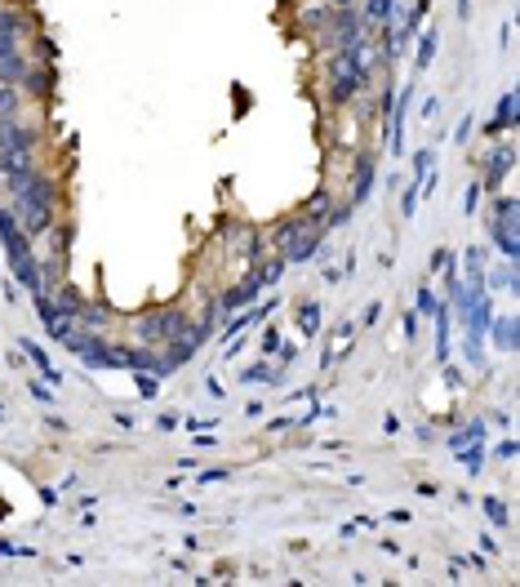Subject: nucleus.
<instances>
[{"instance_id": "1", "label": "nucleus", "mask_w": 520, "mask_h": 587, "mask_svg": "<svg viewBox=\"0 0 520 587\" xmlns=\"http://www.w3.org/2000/svg\"><path fill=\"white\" fill-rule=\"evenodd\" d=\"M9 187H14V218L18 227L36 236V231H45L54 223V182L45 174H14L9 178Z\"/></svg>"}, {"instance_id": "2", "label": "nucleus", "mask_w": 520, "mask_h": 587, "mask_svg": "<svg viewBox=\"0 0 520 587\" xmlns=\"http://www.w3.org/2000/svg\"><path fill=\"white\" fill-rule=\"evenodd\" d=\"M31 156H36V133L5 120L0 125V161H5V174H31Z\"/></svg>"}, {"instance_id": "3", "label": "nucleus", "mask_w": 520, "mask_h": 587, "mask_svg": "<svg viewBox=\"0 0 520 587\" xmlns=\"http://www.w3.org/2000/svg\"><path fill=\"white\" fill-rule=\"evenodd\" d=\"M516 223H520V210H516L512 196H507V201H498V210L489 214V240L498 245L507 259H516V254H520V231H516Z\"/></svg>"}, {"instance_id": "4", "label": "nucleus", "mask_w": 520, "mask_h": 587, "mask_svg": "<svg viewBox=\"0 0 520 587\" xmlns=\"http://www.w3.org/2000/svg\"><path fill=\"white\" fill-rule=\"evenodd\" d=\"M187 316L178 312V307H165V312H147L138 321V338L142 342H174V338H183L187 334Z\"/></svg>"}, {"instance_id": "5", "label": "nucleus", "mask_w": 520, "mask_h": 587, "mask_svg": "<svg viewBox=\"0 0 520 587\" xmlns=\"http://www.w3.org/2000/svg\"><path fill=\"white\" fill-rule=\"evenodd\" d=\"M320 31H325V45H329L334 54H343V49L360 45V14L356 9H329Z\"/></svg>"}, {"instance_id": "6", "label": "nucleus", "mask_w": 520, "mask_h": 587, "mask_svg": "<svg viewBox=\"0 0 520 587\" xmlns=\"http://www.w3.org/2000/svg\"><path fill=\"white\" fill-rule=\"evenodd\" d=\"M63 347H67V352H76V356L89 365V370H107V365H112V347H107L98 334H89V329H84V334H71Z\"/></svg>"}, {"instance_id": "7", "label": "nucleus", "mask_w": 520, "mask_h": 587, "mask_svg": "<svg viewBox=\"0 0 520 587\" xmlns=\"http://www.w3.org/2000/svg\"><path fill=\"white\" fill-rule=\"evenodd\" d=\"M22 36H27V18H22V14H5V9H0V58L18 54Z\"/></svg>"}, {"instance_id": "8", "label": "nucleus", "mask_w": 520, "mask_h": 587, "mask_svg": "<svg viewBox=\"0 0 520 587\" xmlns=\"http://www.w3.org/2000/svg\"><path fill=\"white\" fill-rule=\"evenodd\" d=\"M258 294H262V280H258V276H245L240 285H232V289L218 298V307H223V312H240V307H249Z\"/></svg>"}, {"instance_id": "9", "label": "nucleus", "mask_w": 520, "mask_h": 587, "mask_svg": "<svg viewBox=\"0 0 520 587\" xmlns=\"http://www.w3.org/2000/svg\"><path fill=\"white\" fill-rule=\"evenodd\" d=\"M512 161H516L512 143H498V147H493V156L485 161V187H498V182L512 174Z\"/></svg>"}, {"instance_id": "10", "label": "nucleus", "mask_w": 520, "mask_h": 587, "mask_svg": "<svg viewBox=\"0 0 520 587\" xmlns=\"http://www.w3.org/2000/svg\"><path fill=\"white\" fill-rule=\"evenodd\" d=\"M129 374H156V378H165V374H174V370L165 365V356L138 347V352H129Z\"/></svg>"}, {"instance_id": "11", "label": "nucleus", "mask_w": 520, "mask_h": 587, "mask_svg": "<svg viewBox=\"0 0 520 587\" xmlns=\"http://www.w3.org/2000/svg\"><path fill=\"white\" fill-rule=\"evenodd\" d=\"M50 303H54V312L63 316V321H76L80 307H84V298H80L71 285H54V298H50Z\"/></svg>"}, {"instance_id": "12", "label": "nucleus", "mask_w": 520, "mask_h": 587, "mask_svg": "<svg viewBox=\"0 0 520 587\" xmlns=\"http://www.w3.org/2000/svg\"><path fill=\"white\" fill-rule=\"evenodd\" d=\"M22 352H27V361L45 374V383H50V387H63V370H54V365H50V356H45L40 342H22Z\"/></svg>"}, {"instance_id": "13", "label": "nucleus", "mask_w": 520, "mask_h": 587, "mask_svg": "<svg viewBox=\"0 0 520 587\" xmlns=\"http://www.w3.org/2000/svg\"><path fill=\"white\" fill-rule=\"evenodd\" d=\"M373 191V156H360L356 161V187H352V205H360Z\"/></svg>"}, {"instance_id": "14", "label": "nucleus", "mask_w": 520, "mask_h": 587, "mask_svg": "<svg viewBox=\"0 0 520 587\" xmlns=\"http://www.w3.org/2000/svg\"><path fill=\"white\" fill-rule=\"evenodd\" d=\"M396 18V0H365V22L369 27H392Z\"/></svg>"}, {"instance_id": "15", "label": "nucleus", "mask_w": 520, "mask_h": 587, "mask_svg": "<svg viewBox=\"0 0 520 587\" xmlns=\"http://www.w3.org/2000/svg\"><path fill=\"white\" fill-rule=\"evenodd\" d=\"M431 321H436V361H450V307H436Z\"/></svg>"}, {"instance_id": "16", "label": "nucleus", "mask_w": 520, "mask_h": 587, "mask_svg": "<svg viewBox=\"0 0 520 587\" xmlns=\"http://www.w3.org/2000/svg\"><path fill=\"white\" fill-rule=\"evenodd\" d=\"M480 440H485V423H467L463 432L450 436V449L458 454V449H471V445H480Z\"/></svg>"}, {"instance_id": "17", "label": "nucleus", "mask_w": 520, "mask_h": 587, "mask_svg": "<svg viewBox=\"0 0 520 587\" xmlns=\"http://www.w3.org/2000/svg\"><path fill=\"white\" fill-rule=\"evenodd\" d=\"M436 45H440V31H422L418 41V58H414V71H427L431 58H436Z\"/></svg>"}, {"instance_id": "18", "label": "nucleus", "mask_w": 520, "mask_h": 587, "mask_svg": "<svg viewBox=\"0 0 520 587\" xmlns=\"http://www.w3.org/2000/svg\"><path fill=\"white\" fill-rule=\"evenodd\" d=\"M27 63H22V54H9V58H0V80L5 85H18V80H27Z\"/></svg>"}, {"instance_id": "19", "label": "nucleus", "mask_w": 520, "mask_h": 587, "mask_svg": "<svg viewBox=\"0 0 520 587\" xmlns=\"http://www.w3.org/2000/svg\"><path fill=\"white\" fill-rule=\"evenodd\" d=\"M516 107H520V98H516V94H507L503 103H498V116L489 120V129H507V125H516V116H520Z\"/></svg>"}, {"instance_id": "20", "label": "nucleus", "mask_w": 520, "mask_h": 587, "mask_svg": "<svg viewBox=\"0 0 520 587\" xmlns=\"http://www.w3.org/2000/svg\"><path fill=\"white\" fill-rule=\"evenodd\" d=\"M54 80H58V71L54 67H40V71H27V80H22V85H27L31 94H50Z\"/></svg>"}, {"instance_id": "21", "label": "nucleus", "mask_w": 520, "mask_h": 587, "mask_svg": "<svg viewBox=\"0 0 520 587\" xmlns=\"http://www.w3.org/2000/svg\"><path fill=\"white\" fill-rule=\"evenodd\" d=\"M493 342H498L503 352H516V316H503V321L493 325Z\"/></svg>"}, {"instance_id": "22", "label": "nucleus", "mask_w": 520, "mask_h": 587, "mask_svg": "<svg viewBox=\"0 0 520 587\" xmlns=\"http://www.w3.org/2000/svg\"><path fill=\"white\" fill-rule=\"evenodd\" d=\"M298 329L302 334H320V303H302L298 307Z\"/></svg>"}, {"instance_id": "23", "label": "nucleus", "mask_w": 520, "mask_h": 587, "mask_svg": "<svg viewBox=\"0 0 520 587\" xmlns=\"http://www.w3.org/2000/svg\"><path fill=\"white\" fill-rule=\"evenodd\" d=\"M458 458H463L467 476H476L480 468H485V449H480V445H471V449H458Z\"/></svg>"}, {"instance_id": "24", "label": "nucleus", "mask_w": 520, "mask_h": 587, "mask_svg": "<svg viewBox=\"0 0 520 587\" xmlns=\"http://www.w3.org/2000/svg\"><path fill=\"white\" fill-rule=\"evenodd\" d=\"M134 387H138V396H142V400H156V396H161V378H156V374H138V378H134Z\"/></svg>"}, {"instance_id": "25", "label": "nucleus", "mask_w": 520, "mask_h": 587, "mask_svg": "<svg viewBox=\"0 0 520 587\" xmlns=\"http://www.w3.org/2000/svg\"><path fill=\"white\" fill-rule=\"evenodd\" d=\"M18 112V89L14 85H0V120H9Z\"/></svg>"}, {"instance_id": "26", "label": "nucleus", "mask_w": 520, "mask_h": 587, "mask_svg": "<svg viewBox=\"0 0 520 587\" xmlns=\"http://www.w3.org/2000/svg\"><path fill=\"white\" fill-rule=\"evenodd\" d=\"M489 280H493L498 289H512V294H516V267H512V259H507V267H498L493 276H485V285H489Z\"/></svg>"}, {"instance_id": "27", "label": "nucleus", "mask_w": 520, "mask_h": 587, "mask_svg": "<svg viewBox=\"0 0 520 587\" xmlns=\"http://www.w3.org/2000/svg\"><path fill=\"white\" fill-rule=\"evenodd\" d=\"M480 507H485V516H489L493 525H498V530H503L507 521H512V516H507V507H503V498H485V503H480Z\"/></svg>"}, {"instance_id": "28", "label": "nucleus", "mask_w": 520, "mask_h": 587, "mask_svg": "<svg viewBox=\"0 0 520 587\" xmlns=\"http://www.w3.org/2000/svg\"><path fill=\"white\" fill-rule=\"evenodd\" d=\"M281 272H285V259H272V263H262L253 276H258L262 285H272V280H281Z\"/></svg>"}, {"instance_id": "29", "label": "nucleus", "mask_w": 520, "mask_h": 587, "mask_svg": "<svg viewBox=\"0 0 520 587\" xmlns=\"http://www.w3.org/2000/svg\"><path fill=\"white\" fill-rule=\"evenodd\" d=\"M418 196H422V187H418V178H414V182L405 187V196H401V210H405L409 218H414V210H418Z\"/></svg>"}, {"instance_id": "30", "label": "nucleus", "mask_w": 520, "mask_h": 587, "mask_svg": "<svg viewBox=\"0 0 520 587\" xmlns=\"http://www.w3.org/2000/svg\"><path fill=\"white\" fill-rule=\"evenodd\" d=\"M27 391L36 400H40V405H54V391H50V383H27Z\"/></svg>"}, {"instance_id": "31", "label": "nucleus", "mask_w": 520, "mask_h": 587, "mask_svg": "<svg viewBox=\"0 0 520 587\" xmlns=\"http://www.w3.org/2000/svg\"><path fill=\"white\" fill-rule=\"evenodd\" d=\"M427 169H431V147H422V152L414 156V178H422Z\"/></svg>"}, {"instance_id": "32", "label": "nucleus", "mask_w": 520, "mask_h": 587, "mask_svg": "<svg viewBox=\"0 0 520 587\" xmlns=\"http://www.w3.org/2000/svg\"><path fill=\"white\" fill-rule=\"evenodd\" d=\"M214 481H227V468H209V472L196 476V485H214Z\"/></svg>"}, {"instance_id": "33", "label": "nucleus", "mask_w": 520, "mask_h": 587, "mask_svg": "<svg viewBox=\"0 0 520 587\" xmlns=\"http://www.w3.org/2000/svg\"><path fill=\"white\" fill-rule=\"evenodd\" d=\"M205 391H209V396H214V400H223V396H227V391H223V383H218V378H205Z\"/></svg>"}, {"instance_id": "34", "label": "nucleus", "mask_w": 520, "mask_h": 587, "mask_svg": "<svg viewBox=\"0 0 520 587\" xmlns=\"http://www.w3.org/2000/svg\"><path fill=\"white\" fill-rule=\"evenodd\" d=\"M281 347V334H276V329H267V334H262V352H276Z\"/></svg>"}, {"instance_id": "35", "label": "nucleus", "mask_w": 520, "mask_h": 587, "mask_svg": "<svg viewBox=\"0 0 520 587\" xmlns=\"http://www.w3.org/2000/svg\"><path fill=\"white\" fill-rule=\"evenodd\" d=\"M156 427H161V432H174V427H178V414H161V419H156Z\"/></svg>"}, {"instance_id": "36", "label": "nucleus", "mask_w": 520, "mask_h": 587, "mask_svg": "<svg viewBox=\"0 0 520 587\" xmlns=\"http://www.w3.org/2000/svg\"><path fill=\"white\" fill-rule=\"evenodd\" d=\"M382 432L396 436V432H401V419H396V414H387V419H382Z\"/></svg>"}, {"instance_id": "37", "label": "nucleus", "mask_w": 520, "mask_h": 587, "mask_svg": "<svg viewBox=\"0 0 520 587\" xmlns=\"http://www.w3.org/2000/svg\"><path fill=\"white\" fill-rule=\"evenodd\" d=\"M476 205H480V182H476V187L467 191V214H476Z\"/></svg>"}, {"instance_id": "38", "label": "nucleus", "mask_w": 520, "mask_h": 587, "mask_svg": "<svg viewBox=\"0 0 520 587\" xmlns=\"http://www.w3.org/2000/svg\"><path fill=\"white\" fill-rule=\"evenodd\" d=\"M334 9H356V0H329Z\"/></svg>"}, {"instance_id": "39", "label": "nucleus", "mask_w": 520, "mask_h": 587, "mask_svg": "<svg viewBox=\"0 0 520 587\" xmlns=\"http://www.w3.org/2000/svg\"><path fill=\"white\" fill-rule=\"evenodd\" d=\"M0 174H5V161H0Z\"/></svg>"}]
</instances>
